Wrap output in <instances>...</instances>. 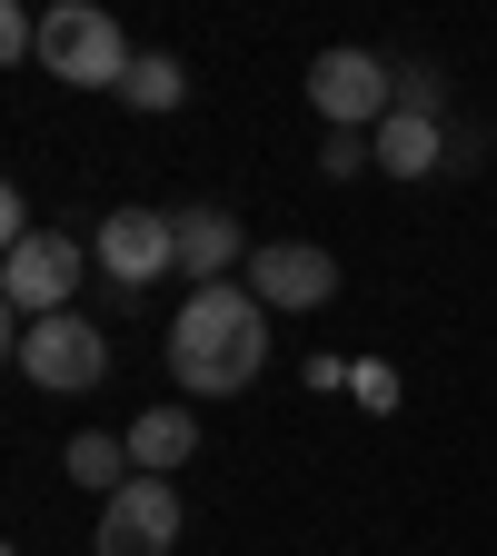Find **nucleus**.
I'll list each match as a JSON object with an SVG mask.
<instances>
[{
	"mask_svg": "<svg viewBox=\"0 0 497 556\" xmlns=\"http://www.w3.org/2000/svg\"><path fill=\"white\" fill-rule=\"evenodd\" d=\"M269 368V308L249 289H189V308L170 318V378L179 397H239Z\"/></svg>",
	"mask_w": 497,
	"mask_h": 556,
	"instance_id": "1",
	"label": "nucleus"
},
{
	"mask_svg": "<svg viewBox=\"0 0 497 556\" xmlns=\"http://www.w3.org/2000/svg\"><path fill=\"white\" fill-rule=\"evenodd\" d=\"M129 30L110 11H90V0H60V11H40V70L60 90H120L129 80Z\"/></svg>",
	"mask_w": 497,
	"mask_h": 556,
	"instance_id": "2",
	"label": "nucleus"
},
{
	"mask_svg": "<svg viewBox=\"0 0 497 556\" xmlns=\"http://www.w3.org/2000/svg\"><path fill=\"white\" fill-rule=\"evenodd\" d=\"M309 110H319L328 129H378V119L398 110V70H388L378 50H319V60H309Z\"/></svg>",
	"mask_w": 497,
	"mask_h": 556,
	"instance_id": "3",
	"label": "nucleus"
},
{
	"mask_svg": "<svg viewBox=\"0 0 497 556\" xmlns=\"http://www.w3.org/2000/svg\"><path fill=\"white\" fill-rule=\"evenodd\" d=\"M21 378L50 388V397H90L110 378V338L90 318H30L21 328Z\"/></svg>",
	"mask_w": 497,
	"mask_h": 556,
	"instance_id": "4",
	"label": "nucleus"
},
{
	"mask_svg": "<svg viewBox=\"0 0 497 556\" xmlns=\"http://www.w3.org/2000/svg\"><path fill=\"white\" fill-rule=\"evenodd\" d=\"M80 268H90V249H80V239L40 229V239H21L11 258H0V299L21 308V328H30V318H70V289H80Z\"/></svg>",
	"mask_w": 497,
	"mask_h": 556,
	"instance_id": "5",
	"label": "nucleus"
},
{
	"mask_svg": "<svg viewBox=\"0 0 497 556\" xmlns=\"http://www.w3.org/2000/svg\"><path fill=\"white\" fill-rule=\"evenodd\" d=\"M90 258L120 278V289H150V278H170V268H179V208H110Z\"/></svg>",
	"mask_w": 497,
	"mask_h": 556,
	"instance_id": "6",
	"label": "nucleus"
},
{
	"mask_svg": "<svg viewBox=\"0 0 497 556\" xmlns=\"http://www.w3.org/2000/svg\"><path fill=\"white\" fill-rule=\"evenodd\" d=\"M179 546V486L129 477L120 497H100V556H170Z\"/></svg>",
	"mask_w": 497,
	"mask_h": 556,
	"instance_id": "7",
	"label": "nucleus"
},
{
	"mask_svg": "<svg viewBox=\"0 0 497 556\" xmlns=\"http://www.w3.org/2000/svg\"><path fill=\"white\" fill-rule=\"evenodd\" d=\"M338 289V258L319 249V239H269V249H249V299L278 318V308H319Z\"/></svg>",
	"mask_w": 497,
	"mask_h": 556,
	"instance_id": "8",
	"label": "nucleus"
},
{
	"mask_svg": "<svg viewBox=\"0 0 497 556\" xmlns=\"http://www.w3.org/2000/svg\"><path fill=\"white\" fill-rule=\"evenodd\" d=\"M239 258H249V239H239L229 208H179V268L199 278V289H220Z\"/></svg>",
	"mask_w": 497,
	"mask_h": 556,
	"instance_id": "9",
	"label": "nucleus"
},
{
	"mask_svg": "<svg viewBox=\"0 0 497 556\" xmlns=\"http://www.w3.org/2000/svg\"><path fill=\"white\" fill-rule=\"evenodd\" d=\"M120 438H129V467H139V477H170V467L199 457V417H189V407H150V417H129Z\"/></svg>",
	"mask_w": 497,
	"mask_h": 556,
	"instance_id": "10",
	"label": "nucleus"
},
{
	"mask_svg": "<svg viewBox=\"0 0 497 556\" xmlns=\"http://www.w3.org/2000/svg\"><path fill=\"white\" fill-rule=\"evenodd\" d=\"M378 169H388V179H428V169H448V129L418 119V110H388V119H378Z\"/></svg>",
	"mask_w": 497,
	"mask_h": 556,
	"instance_id": "11",
	"label": "nucleus"
},
{
	"mask_svg": "<svg viewBox=\"0 0 497 556\" xmlns=\"http://www.w3.org/2000/svg\"><path fill=\"white\" fill-rule=\"evenodd\" d=\"M139 467H129V438H110V428H80L70 438V486H100V497H120Z\"/></svg>",
	"mask_w": 497,
	"mask_h": 556,
	"instance_id": "12",
	"label": "nucleus"
},
{
	"mask_svg": "<svg viewBox=\"0 0 497 556\" xmlns=\"http://www.w3.org/2000/svg\"><path fill=\"white\" fill-rule=\"evenodd\" d=\"M120 100H129V110H179V100H189V70H179L170 50H139L129 80H120Z\"/></svg>",
	"mask_w": 497,
	"mask_h": 556,
	"instance_id": "13",
	"label": "nucleus"
},
{
	"mask_svg": "<svg viewBox=\"0 0 497 556\" xmlns=\"http://www.w3.org/2000/svg\"><path fill=\"white\" fill-rule=\"evenodd\" d=\"M398 110H418V119H438V110H448V90H438V70H418V60H408V70H398Z\"/></svg>",
	"mask_w": 497,
	"mask_h": 556,
	"instance_id": "14",
	"label": "nucleus"
},
{
	"mask_svg": "<svg viewBox=\"0 0 497 556\" xmlns=\"http://www.w3.org/2000/svg\"><path fill=\"white\" fill-rule=\"evenodd\" d=\"M369 160H378V150H369L359 129H328V150H319V169H328V179H359Z\"/></svg>",
	"mask_w": 497,
	"mask_h": 556,
	"instance_id": "15",
	"label": "nucleus"
},
{
	"mask_svg": "<svg viewBox=\"0 0 497 556\" xmlns=\"http://www.w3.org/2000/svg\"><path fill=\"white\" fill-rule=\"evenodd\" d=\"M348 388H359V407H378V417L398 407V368H378V358H369V368H348Z\"/></svg>",
	"mask_w": 497,
	"mask_h": 556,
	"instance_id": "16",
	"label": "nucleus"
},
{
	"mask_svg": "<svg viewBox=\"0 0 497 556\" xmlns=\"http://www.w3.org/2000/svg\"><path fill=\"white\" fill-rule=\"evenodd\" d=\"M0 60H40V21L30 11H0Z\"/></svg>",
	"mask_w": 497,
	"mask_h": 556,
	"instance_id": "17",
	"label": "nucleus"
},
{
	"mask_svg": "<svg viewBox=\"0 0 497 556\" xmlns=\"http://www.w3.org/2000/svg\"><path fill=\"white\" fill-rule=\"evenodd\" d=\"M0 239H11V249H21V239H40V229H30V199H21V189L0 199Z\"/></svg>",
	"mask_w": 497,
	"mask_h": 556,
	"instance_id": "18",
	"label": "nucleus"
}]
</instances>
